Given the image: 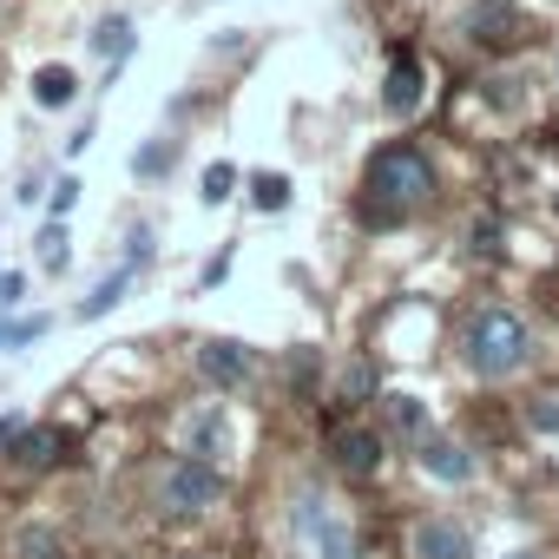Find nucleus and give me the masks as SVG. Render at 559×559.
<instances>
[{"mask_svg": "<svg viewBox=\"0 0 559 559\" xmlns=\"http://www.w3.org/2000/svg\"><path fill=\"white\" fill-rule=\"evenodd\" d=\"M421 99H428V67H421V53L402 47V53L389 60V80H382V106H389L395 119H415Z\"/></svg>", "mask_w": 559, "mask_h": 559, "instance_id": "nucleus-6", "label": "nucleus"}, {"mask_svg": "<svg viewBox=\"0 0 559 559\" xmlns=\"http://www.w3.org/2000/svg\"><path fill=\"white\" fill-rule=\"evenodd\" d=\"M217 493H224V480H217V467L198 461V454H178V461L158 474V507H165L171 520H198V513H211Z\"/></svg>", "mask_w": 559, "mask_h": 559, "instance_id": "nucleus-3", "label": "nucleus"}, {"mask_svg": "<svg viewBox=\"0 0 559 559\" xmlns=\"http://www.w3.org/2000/svg\"><path fill=\"white\" fill-rule=\"evenodd\" d=\"M237 191V165H204V178H198V198L204 204H224Z\"/></svg>", "mask_w": 559, "mask_h": 559, "instance_id": "nucleus-20", "label": "nucleus"}, {"mask_svg": "<svg viewBox=\"0 0 559 559\" xmlns=\"http://www.w3.org/2000/svg\"><path fill=\"white\" fill-rule=\"evenodd\" d=\"M93 53H99V60H126V53H132V21H126V14H106V21L93 27Z\"/></svg>", "mask_w": 559, "mask_h": 559, "instance_id": "nucleus-17", "label": "nucleus"}, {"mask_svg": "<svg viewBox=\"0 0 559 559\" xmlns=\"http://www.w3.org/2000/svg\"><path fill=\"white\" fill-rule=\"evenodd\" d=\"M224 441H230V428H224V415H217V408H204V415H191V421H185V454L217 461V454H224Z\"/></svg>", "mask_w": 559, "mask_h": 559, "instance_id": "nucleus-14", "label": "nucleus"}, {"mask_svg": "<svg viewBox=\"0 0 559 559\" xmlns=\"http://www.w3.org/2000/svg\"><path fill=\"white\" fill-rule=\"evenodd\" d=\"M165 165H171V145H152V152H139V158H132V171H145V178H158Z\"/></svg>", "mask_w": 559, "mask_h": 559, "instance_id": "nucleus-25", "label": "nucleus"}, {"mask_svg": "<svg viewBox=\"0 0 559 559\" xmlns=\"http://www.w3.org/2000/svg\"><path fill=\"white\" fill-rule=\"evenodd\" d=\"M408 552H415V559H474V539H467V526H454L448 513H428V520H415Z\"/></svg>", "mask_w": 559, "mask_h": 559, "instance_id": "nucleus-9", "label": "nucleus"}, {"mask_svg": "<svg viewBox=\"0 0 559 559\" xmlns=\"http://www.w3.org/2000/svg\"><path fill=\"white\" fill-rule=\"evenodd\" d=\"M198 376H204L211 389H243V382L257 376V356H250L243 343H230V336H211V343L198 349Z\"/></svg>", "mask_w": 559, "mask_h": 559, "instance_id": "nucleus-7", "label": "nucleus"}, {"mask_svg": "<svg viewBox=\"0 0 559 559\" xmlns=\"http://www.w3.org/2000/svg\"><path fill=\"white\" fill-rule=\"evenodd\" d=\"M376 395V369L369 362H349L343 369V402H369Z\"/></svg>", "mask_w": 559, "mask_h": 559, "instance_id": "nucleus-21", "label": "nucleus"}, {"mask_svg": "<svg viewBox=\"0 0 559 559\" xmlns=\"http://www.w3.org/2000/svg\"><path fill=\"white\" fill-rule=\"evenodd\" d=\"M421 467H428L435 480H454V487H461V480H474V454H467V448H454V441H435V435L421 441Z\"/></svg>", "mask_w": 559, "mask_h": 559, "instance_id": "nucleus-13", "label": "nucleus"}, {"mask_svg": "<svg viewBox=\"0 0 559 559\" xmlns=\"http://www.w3.org/2000/svg\"><path fill=\"white\" fill-rule=\"evenodd\" d=\"M67 243H73V237H67V224L53 217V224L40 230V270H53V276H60V270L73 263V250H67Z\"/></svg>", "mask_w": 559, "mask_h": 559, "instance_id": "nucleus-19", "label": "nucleus"}, {"mask_svg": "<svg viewBox=\"0 0 559 559\" xmlns=\"http://www.w3.org/2000/svg\"><path fill=\"white\" fill-rule=\"evenodd\" d=\"M0 330H8V317H0Z\"/></svg>", "mask_w": 559, "mask_h": 559, "instance_id": "nucleus-31", "label": "nucleus"}, {"mask_svg": "<svg viewBox=\"0 0 559 559\" xmlns=\"http://www.w3.org/2000/svg\"><path fill=\"white\" fill-rule=\"evenodd\" d=\"M310 376H317V349H297L290 356V382H310Z\"/></svg>", "mask_w": 559, "mask_h": 559, "instance_id": "nucleus-27", "label": "nucleus"}, {"mask_svg": "<svg viewBox=\"0 0 559 559\" xmlns=\"http://www.w3.org/2000/svg\"><path fill=\"white\" fill-rule=\"evenodd\" d=\"M474 257H480V263L500 257V217H480V224H474Z\"/></svg>", "mask_w": 559, "mask_h": 559, "instance_id": "nucleus-22", "label": "nucleus"}, {"mask_svg": "<svg viewBox=\"0 0 559 559\" xmlns=\"http://www.w3.org/2000/svg\"><path fill=\"white\" fill-rule=\"evenodd\" d=\"M250 204H257V211H284V204H290V178H284V171H257V178H250Z\"/></svg>", "mask_w": 559, "mask_h": 559, "instance_id": "nucleus-18", "label": "nucleus"}, {"mask_svg": "<svg viewBox=\"0 0 559 559\" xmlns=\"http://www.w3.org/2000/svg\"><path fill=\"white\" fill-rule=\"evenodd\" d=\"M73 93H80V73L73 67H40L34 73V106L60 112V106H73Z\"/></svg>", "mask_w": 559, "mask_h": 559, "instance_id": "nucleus-15", "label": "nucleus"}, {"mask_svg": "<svg viewBox=\"0 0 559 559\" xmlns=\"http://www.w3.org/2000/svg\"><path fill=\"white\" fill-rule=\"evenodd\" d=\"M290 526H297L304 539H317V552H323V559H362V546H356L349 520L330 507V493H323V487H304V493L290 500Z\"/></svg>", "mask_w": 559, "mask_h": 559, "instance_id": "nucleus-4", "label": "nucleus"}, {"mask_svg": "<svg viewBox=\"0 0 559 559\" xmlns=\"http://www.w3.org/2000/svg\"><path fill=\"white\" fill-rule=\"evenodd\" d=\"M145 263H152V230H139V237H132V257H126V263H119V270L106 276V284H99V290H93L86 304H80V323H99L106 310H119V297L132 290V276H139Z\"/></svg>", "mask_w": 559, "mask_h": 559, "instance_id": "nucleus-8", "label": "nucleus"}, {"mask_svg": "<svg viewBox=\"0 0 559 559\" xmlns=\"http://www.w3.org/2000/svg\"><path fill=\"white\" fill-rule=\"evenodd\" d=\"M8 454H14V467H27V474H47V467H60V454H67V435L60 428H21L14 441H8Z\"/></svg>", "mask_w": 559, "mask_h": 559, "instance_id": "nucleus-10", "label": "nucleus"}, {"mask_svg": "<svg viewBox=\"0 0 559 559\" xmlns=\"http://www.w3.org/2000/svg\"><path fill=\"white\" fill-rule=\"evenodd\" d=\"M336 467H343L349 480H369V474L382 467V435L362 428V421H349V428L336 435Z\"/></svg>", "mask_w": 559, "mask_h": 559, "instance_id": "nucleus-11", "label": "nucleus"}, {"mask_svg": "<svg viewBox=\"0 0 559 559\" xmlns=\"http://www.w3.org/2000/svg\"><path fill=\"white\" fill-rule=\"evenodd\" d=\"M435 198V165L421 145L395 139L369 158V217H408Z\"/></svg>", "mask_w": 559, "mask_h": 559, "instance_id": "nucleus-1", "label": "nucleus"}, {"mask_svg": "<svg viewBox=\"0 0 559 559\" xmlns=\"http://www.w3.org/2000/svg\"><path fill=\"white\" fill-rule=\"evenodd\" d=\"M526 356H533V336H526V317H520V310L487 304V310L467 323V369H474L480 382H507V376H520Z\"/></svg>", "mask_w": 559, "mask_h": 559, "instance_id": "nucleus-2", "label": "nucleus"}, {"mask_svg": "<svg viewBox=\"0 0 559 559\" xmlns=\"http://www.w3.org/2000/svg\"><path fill=\"white\" fill-rule=\"evenodd\" d=\"M382 415H389V435H402V441H428V408H421V395H389Z\"/></svg>", "mask_w": 559, "mask_h": 559, "instance_id": "nucleus-16", "label": "nucleus"}, {"mask_svg": "<svg viewBox=\"0 0 559 559\" xmlns=\"http://www.w3.org/2000/svg\"><path fill=\"white\" fill-rule=\"evenodd\" d=\"M21 297H27V276H21V270H8V276H0V310H14Z\"/></svg>", "mask_w": 559, "mask_h": 559, "instance_id": "nucleus-26", "label": "nucleus"}, {"mask_svg": "<svg viewBox=\"0 0 559 559\" xmlns=\"http://www.w3.org/2000/svg\"><path fill=\"white\" fill-rule=\"evenodd\" d=\"M8 552H14V559H73L67 533H60V526H47V520H27V526H14Z\"/></svg>", "mask_w": 559, "mask_h": 559, "instance_id": "nucleus-12", "label": "nucleus"}, {"mask_svg": "<svg viewBox=\"0 0 559 559\" xmlns=\"http://www.w3.org/2000/svg\"><path fill=\"white\" fill-rule=\"evenodd\" d=\"M520 34H526V21H520L513 0H474V14H467V40L474 47L507 53V47H520Z\"/></svg>", "mask_w": 559, "mask_h": 559, "instance_id": "nucleus-5", "label": "nucleus"}, {"mask_svg": "<svg viewBox=\"0 0 559 559\" xmlns=\"http://www.w3.org/2000/svg\"><path fill=\"white\" fill-rule=\"evenodd\" d=\"M513 559H533V552H513Z\"/></svg>", "mask_w": 559, "mask_h": 559, "instance_id": "nucleus-29", "label": "nucleus"}, {"mask_svg": "<svg viewBox=\"0 0 559 559\" xmlns=\"http://www.w3.org/2000/svg\"><path fill=\"white\" fill-rule=\"evenodd\" d=\"M552 211H559V191H552Z\"/></svg>", "mask_w": 559, "mask_h": 559, "instance_id": "nucleus-30", "label": "nucleus"}, {"mask_svg": "<svg viewBox=\"0 0 559 559\" xmlns=\"http://www.w3.org/2000/svg\"><path fill=\"white\" fill-rule=\"evenodd\" d=\"M21 428H27V421H21V415H0V448H8V441H14V435H21Z\"/></svg>", "mask_w": 559, "mask_h": 559, "instance_id": "nucleus-28", "label": "nucleus"}, {"mask_svg": "<svg viewBox=\"0 0 559 559\" xmlns=\"http://www.w3.org/2000/svg\"><path fill=\"white\" fill-rule=\"evenodd\" d=\"M73 204H80V178H60V185L47 191V211H53V217H67Z\"/></svg>", "mask_w": 559, "mask_h": 559, "instance_id": "nucleus-24", "label": "nucleus"}, {"mask_svg": "<svg viewBox=\"0 0 559 559\" xmlns=\"http://www.w3.org/2000/svg\"><path fill=\"white\" fill-rule=\"evenodd\" d=\"M526 428L533 435H559V402H526Z\"/></svg>", "mask_w": 559, "mask_h": 559, "instance_id": "nucleus-23", "label": "nucleus"}]
</instances>
